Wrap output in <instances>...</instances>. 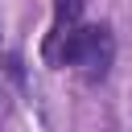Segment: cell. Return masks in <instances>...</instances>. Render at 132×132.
<instances>
[{"label":"cell","instance_id":"cell-1","mask_svg":"<svg viewBox=\"0 0 132 132\" xmlns=\"http://www.w3.org/2000/svg\"><path fill=\"white\" fill-rule=\"evenodd\" d=\"M111 58H116L111 29H107V25H82V29L70 37V45H66L62 66H74L87 82H99V78H107Z\"/></svg>","mask_w":132,"mask_h":132},{"label":"cell","instance_id":"cell-2","mask_svg":"<svg viewBox=\"0 0 132 132\" xmlns=\"http://www.w3.org/2000/svg\"><path fill=\"white\" fill-rule=\"evenodd\" d=\"M78 29H82V0H54V21H50L45 45H41L50 66H62V54Z\"/></svg>","mask_w":132,"mask_h":132}]
</instances>
